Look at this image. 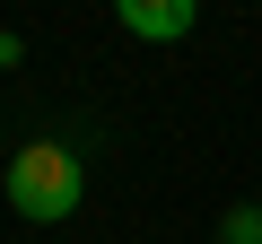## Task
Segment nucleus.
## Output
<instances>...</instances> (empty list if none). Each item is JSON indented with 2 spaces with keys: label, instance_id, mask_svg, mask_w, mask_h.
Wrapping results in <instances>:
<instances>
[{
  "label": "nucleus",
  "instance_id": "f03ea898",
  "mask_svg": "<svg viewBox=\"0 0 262 244\" xmlns=\"http://www.w3.org/2000/svg\"><path fill=\"white\" fill-rule=\"evenodd\" d=\"M114 18L140 35V44H175L201 27V0H114Z\"/></svg>",
  "mask_w": 262,
  "mask_h": 244
},
{
  "label": "nucleus",
  "instance_id": "f257e3e1",
  "mask_svg": "<svg viewBox=\"0 0 262 244\" xmlns=\"http://www.w3.org/2000/svg\"><path fill=\"white\" fill-rule=\"evenodd\" d=\"M79 192H88V175H79V157H70V149L35 140V149H18V157H9V209H18V218H70V209H79Z\"/></svg>",
  "mask_w": 262,
  "mask_h": 244
},
{
  "label": "nucleus",
  "instance_id": "7ed1b4c3",
  "mask_svg": "<svg viewBox=\"0 0 262 244\" xmlns=\"http://www.w3.org/2000/svg\"><path fill=\"white\" fill-rule=\"evenodd\" d=\"M227 244H262V209H227Z\"/></svg>",
  "mask_w": 262,
  "mask_h": 244
}]
</instances>
